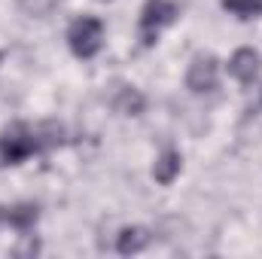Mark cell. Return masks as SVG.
<instances>
[{"mask_svg": "<svg viewBox=\"0 0 262 259\" xmlns=\"http://www.w3.org/2000/svg\"><path fill=\"white\" fill-rule=\"evenodd\" d=\"M46 149L40 128H31L25 122H15L0 134V168L9 165H21L25 159H31L34 153Z\"/></svg>", "mask_w": 262, "mask_h": 259, "instance_id": "cell-1", "label": "cell"}, {"mask_svg": "<svg viewBox=\"0 0 262 259\" xmlns=\"http://www.w3.org/2000/svg\"><path fill=\"white\" fill-rule=\"evenodd\" d=\"M67 46H70V52H73L76 58H82V61L95 58V55L101 52V46H104V21L95 18V15H79V18H73L70 28H67Z\"/></svg>", "mask_w": 262, "mask_h": 259, "instance_id": "cell-2", "label": "cell"}, {"mask_svg": "<svg viewBox=\"0 0 262 259\" xmlns=\"http://www.w3.org/2000/svg\"><path fill=\"white\" fill-rule=\"evenodd\" d=\"M177 15H180V6L174 0H146L140 9V46L143 49L156 46L162 28L174 25Z\"/></svg>", "mask_w": 262, "mask_h": 259, "instance_id": "cell-3", "label": "cell"}, {"mask_svg": "<svg viewBox=\"0 0 262 259\" xmlns=\"http://www.w3.org/2000/svg\"><path fill=\"white\" fill-rule=\"evenodd\" d=\"M216 76H220V61L210 55V52H201L189 61V70H186V89L195 92V95H204V92H213L216 89Z\"/></svg>", "mask_w": 262, "mask_h": 259, "instance_id": "cell-4", "label": "cell"}, {"mask_svg": "<svg viewBox=\"0 0 262 259\" xmlns=\"http://www.w3.org/2000/svg\"><path fill=\"white\" fill-rule=\"evenodd\" d=\"M110 104H113V110H116L119 116H140V113L146 110V98H143V92L134 89V85H116Z\"/></svg>", "mask_w": 262, "mask_h": 259, "instance_id": "cell-5", "label": "cell"}, {"mask_svg": "<svg viewBox=\"0 0 262 259\" xmlns=\"http://www.w3.org/2000/svg\"><path fill=\"white\" fill-rule=\"evenodd\" d=\"M229 73H232L238 82L250 85V82L259 76V52H253V49H238V52L229 58Z\"/></svg>", "mask_w": 262, "mask_h": 259, "instance_id": "cell-6", "label": "cell"}, {"mask_svg": "<svg viewBox=\"0 0 262 259\" xmlns=\"http://www.w3.org/2000/svg\"><path fill=\"white\" fill-rule=\"evenodd\" d=\"M40 220V207L34 201H21L12 207H3V223H9L15 232H31Z\"/></svg>", "mask_w": 262, "mask_h": 259, "instance_id": "cell-7", "label": "cell"}, {"mask_svg": "<svg viewBox=\"0 0 262 259\" xmlns=\"http://www.w3.org/2000/svg\"><path fill=\"white\" fill-rule=\"evenodd\" d=\"M180 168H183V156H180L177 149H165V153L156 159V165H152V177H156V183L171 186V183L180 177Z\"/></svg>", "mask_w": 262, "mask_h": 259, "instance_id": "cell-8", "label": "cell"}, {"mask_svg": "<svg viewBox=\"0 0 262 259\" xmlns=\"http://www.w3.org/2000/svg\"><path fill=\"white\" fill-rule=\"evenodd\" d=\"M146 244H149V232H146L143 226H125V229L116 235V253H122V256L140 253Z\"/></svg>", "mask_w": 262, "mask_h": 259, "instance_id": "cell-9", "label": "cell"}, {"mask_svg": "<svg viewBox=\"0 0 262 259\" xmlns=\"http://www.w3.org/2000/svg\"><path fill=\"white\" fill-rule=\"evenodd\" d=\"M220 3H223V9H226L229 15H235V18H241V21L262 15V0H220Z\"/></svg>", "mask_w": 262, "mask_h": 259, "instance_id": "cell-10", "label": "cell"}, {"mask_svg": "<svg viewBox=\"0 0 262 259\" xmlns=\"http://www.w3.org/2000/svg\"><path fill=\"white\" fill-rule=\"evenodd\" d=\"M18 6H21V12L31 15V18H46V15L52 12L55 0H18Z\"/></svg>", "mask_w": 262, "mask_h": 259, "instance_id": "cell-11", "label": "cell"}, {"mask_svg": "<svg viewBox=\"0 0 262 259\" xmlns=\"http://www.w3.org/2000/svg\"><path fill=\"white\" fill-rule=\"evenodd\" d=\"M40 250V244L37 241H28V244H21L18 250H15V256H25V253H37Z\"/></svg>", "mask_w": 262, "mask_h": 259, "instance_id": "cell-12", "label": "cell"}, {"mask_svg": "<svg viewBox=\"0 0 262 259\" xmlns=\"http://www.w3.org/2000/svg\"><path fill=\"white\" fill-rule=\"evenodd\" d=\"M0 223H3V207H0Z\"/></svg>", "mask_w": 262, "mask_h": 259, "instance_id": "cell-13", "label": "cell"}, {"mask_svg": "<svg viewBox=\"0 0 262 259\" xmlns=\"http://www.w3.org/2000/svg\"><path fill=\"white\" fill-rule=\"evenodd\" d=\"M101 3H107V0H101Z\"/></svg>", "mask_w": 262, "mask_h": 259, "instance_id": "cell-14", "label": "cell"}]
</instances>
